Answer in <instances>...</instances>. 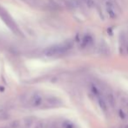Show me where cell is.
<instances>
[{
	"label": "cell",
	"instance_id": "obj_11",
	"mask_svg": "<svg viewBox=\"0 0 128 128\" xmlns=\"http://www.w3.org/2000/svg\"><path fill=\"white\" fill-rule=\"evenodd\" d=\"M35 128H44V123L41 121H38L35 126Z\"/></svg>",
	"mask_w": 128,
	"mask_h": 128
},
{
	"label": "cell",
	"instance_id": "obj_4",
	"mask_svg": "<svg viewBox=\"0 0 128 128\" xmlns=\"http://www.w3.org/2000/svg\"><path fill=\"white\" fill-rule=\"evenodd\" d=\"M104 8H106V12L110 18L116 19L118 17L120 12L118 10V8H117L114 2H112V0H106V2H104Z\"/></svg>",
	"mask_w": 128,
	"mask_h": 128
},
{
	"label": "cell",
	"instance_id": "obj_3",
	"mask_svg": "<svg viewBox=\"0 0 128 128\" xmlns=\"http://www.w3.org/2000/svg\"><path fill=\"white\" fill-rule=\"evenodd\" d=\"M26 98L24 101L30 107H39L44 102V97L38 92H34L24 95Z\"/></svg>",
	"mask_w": 128,
	"mask_h": 128
},
{
	"label": "cell",
	"instance_id": "obj_6",
	"mask_svg": "<svg viewBox=\"0 0 128 128\" xmlns=\"http://www.w3.org/2000/svg\"><path fill=\"white\" fill-rule=\"evenodd\" d=\"M46 101H47L48 104L52 106H59V104H61L60 100H59L58 98H55V97H49V98H47Z\"/></svg>",
	"mask_w": 128,
	"mask_h": 128
},
{
	"label": "cell",
	"instance_id": "obj_1",
	"mask_svg": "<svg viewBox=\"0 0 128 128\" xmlns=\"http://www.w3.org/2000/svg\"><path fill=\"white\" fill-rule=\"evenodd\" d=\"M72 47V44L70 42L63 43V44H55L51 47H48L47 49L44 50V54L46 57H55V56H59L66 53Z\"/></svg>",
	"mask_w": 128,
	"mask_h": 128
},
{
	"label": "cell",
	"instance_id": "obj_7",
	"mask_svg": "<svg viewBox=\"0 0 128 128\" xmlns=\"http://www.w3.org/2000/svg\"><path fill=\"white\" fill-rule=\"evenodd\" d=\"M34 120L33 118H26L23 120V128H30L33 126Z\"/></svg>",
	"mask_w": 128,
	"mask_h": 128
},
{
	"label": "cell",
	"instance_id": "obj_5",
	"mask_svg": "<svg viewBox=\"0 0 128 128\" xmlns=\"http://www.w3.org/2000/svg\"><path fill=\"white\" fill-rule=\"evenodd\" d=\"M93 44V38L90 34H86L82 37L80 40V47L84 49V48L90 47Z\"/></svg>",
	"mask_w": 128,
	"mask_h": 128
},
{
	"label": "cell",
	"instance_id": "obj_9",
	"mask_svg": "<svg viewBox=\"0 0 128 128\" xmlns=\"http://www.w3.org/2000/svg\"><path fill=\"white\" fill-rule=\"evenodd\" d=\"M63 127L64 128H74V125H73L71 121L66 120V121H64V123H63Z\"/></svg>",
	"mask_w": 128,
	"mask_h": 128
},
{
	"label": "cell",
	"instance_id": "obj_2",
	"mask_svg": "<svg viewBox=\"0 0 128 128\" xmlns=\"http://www.w3.org/2000/svg\"><path fill=\"white\" fill-rule=\"evenodd\" d=\"M118 116L121 120H128V95L120 93L118 95Z\"/></svg>",
	"mask_w": 128,
	"mask_h": 128
},
{
	"label": "cell",
	"instance_id": "obj_10",
	"mask_svg": "<svg viewBox=\"0 0 128 128\" xmlns=\"http://www.w3.org/2000/svg\"><path fill=\"white\" fill-rule=\"evenodd\" d=\"M84 2L90 7H92L93 5H94V2H93V0H84Z\"/></svg>",
	"mask_w": 128,
	"mask_h": 128
},
{
	"label": "cell",
	"instance_id": "obj_12",
	"mask_svg": "<svg viewBox=\"0 0 128 128\" xmlns=\"http://www.w3.org/2000/svg\"><path fill=\"white\" fill-rule=\"evenodd\" d=\"M52 128H55V127H54V126H52Z\"/></svg>",
	"mask_w": 128,
	"mask_h": 128
},
{
	"label": "cell",
	"instance_id": "obj_8",
	"mask_svg": "<svg viewBox=\"0 0 128 128\" xmlns=\"http://www.w3.org/2000/svg\"><path fill=\"white\" fill-rule=\"evenodd\" d=\"M9 118H10V115H9V113L7 112L6 111H4V110H0V121H1V120H8Z\"/></svg>",
	"mask_w": 128,
	"mask_h": 128
}]
</instances>
